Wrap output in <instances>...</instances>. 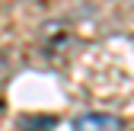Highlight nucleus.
I'll list each match as a JSON object with an SVG mask.
<instances>
[{"label":"nucleus","mask_w":134,"mask_h":131,"mask_svg":"<svg viewBox=\"0 0 134 131\" xmlns=\"http://www.w3.org/2000/svg\"><path fill=\"white\" fill-rule=\"evenodd\" d=\"M70 131H125L118 115H109V112H83L74 118Z\"/></svg>","instance_id":"nucleus-1"}]
</instances>
